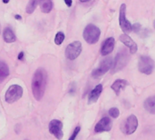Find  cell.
<instances>
[{
    "instance_id": "6da1fadb",
    "label": "cell",
    "mask_w": 155,
    "mask_h": 140,
    "mask_svg": "<svg viewBox=\"0 0 155 140\" xmlns=\"http://www.w3.org/2000/svg\"><path fill=\"white\" fill-rule=\"evenodd\" d=\"M46 79L47 75L45 69L39 68L35 72L32 80V91L35 98L38 101L44 97L46 87Z\"/></svg>"
},
{
    "instance_id": "7a4b0ae2",
    "label": "cell",
    "mask_w": 155,
    "mask_h": 140,
    "mask_svg": "<svg viewBox=\"0 0 155 140\" xmlns=\"http://www.w3.org/2000/svg\"><path fill=\"white\" fill-rule=\"evenodd\" d=\"M129 60H130V54L128 53L127 49L121 48L118 51L114 60L113 61V65L111 67L112 74H115V73L121 71L122 69H124L127 66Z\"/></svg>"
},
{
    "instance_id": "3957f363",
    "label": "cell",
    "mask_w": 155,
    "mask_h": 140,
    "mask_svg": "<svg viewBox=\"0 0 155 140\" xmlns=\"http://www.w3.org/2000/svg\"><path fill=\"white\" fill-rule=\"evenodd\" d=\"M100 36H101V30L93 24L88 25L84 28V34H83L84 39L88 44H91V45L97 43L100 38Z\"/></svg>"
},
{
    "instance_id": "277c9868",
    "label": "cell",
    "mask_w": 155,
    "mask_h": 140,
    "mask_svg": "<svg viewBox=\"0 0 155 140\" xmlns=\"http://www.w3.org/2000/svg\"><path fill=\"white\" fill-rule=\"evenodd\" d=\"M138 128V118L134 115L129 116L123 123L121 127V130L124 135H132L134 134Z\"/></svg>"
},
{
    "instance_id": "5b68a950",
    "label": "cell",
    "mask_w": 155,
    "mask_h": 140,
    "mask_svg": "<svg viewBox=\"0 0 155 140\" xmlns=\"http://www.w3.org/2000/svg\"><path fill=\"white\" fill-rule=\"evenodd\" d=\"M23 96V88L19 85H12L6 91L5 99L7 103L12 104L18 99H20Z\"/></svg>"
},
{
    "instance_id": "8992f818",
    "label": "cell",
    "mask_w": 155,
    "mask_h": 140,
    "mask_svg": "<svg viewBox=\"0 0 155 140\" xmlns=\"http://www.w3.org/2000/svg\"><path fill=\"white\" fill-rule=\"evenodd\" d=\"M138 68L141 73L144 75H151L154 69V62L151 57L147 56H142L139 58Z\"/></svg>"
},
{
    "instance_id": "52a82bcc",
    "label": "cell",
    "mask_w": 155,
    "mask_h": 140,
    "mask_svg": "<svg viewBox=\"0 0 155 140\" xmlns=\"http://www.w3.org/2000/svg\"><path fill=\"white\" fill-rule=\"evenodd\" d=\"M126 5L123 4L120 7L119 12V25L124 34H130L132 32V24L126 18Z\"/></svg>"
},
{
    "instance_id": "ba28073f",
    "label": "cell",
    "mask_w": 155,
    "mask_h": 140,
    "mask_svg": "<svg viewBox=\"0 0 155 140\" xmlns=\"http://www.w3.org/2000/svg\"><path fill=\"white\" fill-rule=\"evenodd\" d=\"M82 52V44L80 41H74L69 44L65 48V56L69 60H74Z\"/></svg>"
},
{
    "instance_id": "9c48e42d",
    "label": "cell",
    "mask_w": 155,
    "mask_h": 140,
    "mask_svg": "<svg viewBox=\"0 0 155 140\" xmlns=\"http://www.w3.org/2000/svg\"><path fill=\"white\" fill-rule=\"evenodd\" d=\"M112 65H113V59L112 57H105L101 63H100V66L99 67H97L96 69H94L92 73V76L94 78H98L100 77L101 76L104 75L105 73H107L111 67H112Z\"/></svg>"
},
{
    "instance_id": "30bf717a",
    "label": "cell",
    "mask_w": 155,
    "mask_h": 140,
    "mask_svg": "<svg viewBox=\"0 0 155 140\" xmlns=\"http://www.w3.org/2000/svg\"><path fill=\"white\" fill-rule=\"evenodd\" d=\"M49 132L55 137V138L58 140L62 139L64 137L63 132V123L58 119H53L49 123Z\"/></svg>"
},
{
    "instance_id": "8fae6325",
    "label": "cell",
    "mask_w": 155,
    "mask_h": 140,
    "mask_svg": "<svg viewBox=\"0 0 155 140\" xmlns=\"http://www.w3.org/2000/svg\"><path fill=\"white\" fill-rule=\"evenodd\" d=\"M113 127V121L111 118L105 117L103 118L96 125L94 128V132L95 133H102V132H108L112 129Z\"/></svg>"
},
{
    "instance_id": "7c38bea8",
    "label": "cell",
    "mask_w": 155,
    "mask_h": 140,
    "mask_svg": "<svg viewBox=\"0 0 155 140\" xmlns=\"http://www.w3.org/2000/svg\"><path fill=\"white\" fill-rule=\"evenodd\" d=\"M120 41L126 46L129 48L130 50V54L131 55H134L137 52L138 50V46L137 44L127 35V34H122L119 37Z\"/></svg>"
},
{
    "instance_id": "4fadbf2b",
    "label": "cell",
    "mask_w": 155,
    "mask_h": 140,
    "mask_svg": "<svg viewBox=\"0 0 155 140\" xmlns=\"http://www.w3.org/2000/svg\"><path fill=\"white\" fill-rule=\"evenodd\" d=\"M114 45H115V40L114 37H108L107 39H105L104 41V43L102 44V46H101L102 56H106L109 54H111L114 48Z\"/></svg>"
},
{
    "instance_id": "5bb4252c",
    "label": "cell",
    "mask_w": 155,
    "mask_h": 140,
    "mask_svg": "<svg viewBox=\"0 0 155 140\" xmlns=\"http://www.w3.org/2000/svg\"><path fill=\"white\" fill-rule=\"evenodd\" d=\"M103 92V85L99 84L97 85L89 94V97H88V104H94L95 103L98 98L100 97L101 94Z\"/></svg>"
},
{
    "instance_id": "9a60e30c",
    "label": "cell",
    "mask_w": 155,
    "mask_h": 140,
    "mask_svg": "<svg viewBox=\"0 0 155 140\" xmlns=\"http://www.w3.org/2000/svg\"><path fill=\"white\" fill-rule=\"evenodd\" d=\"M127 85H128L127 80H125V79H117V80H115V81L114 82V84L111 86V88L115 92V94H116L117 96H119L120 93H121V91H122L123 89H124V87H125Z\"/></svg>"
},
{
    "instance_id": "2e32d148",
    "label": "cell",
    "mask_w": 155,
    "mask_h": 140,
    "mask_svg": "<svg viewBox=\"0 0 155 140\" xmlns=\"http://www.w3.org/2000/svg\"><path fill=\"white\" fill-rule=\"evenodd\" d=\"M143 106H144V108L146 109V111H148L151 114L155 115V97H148L144 101Z\"/></svg>"
},
{
    "instance_id": "e0dca14e",
    "label": "cell",
    "mask_w": 155,
    "mask_h": 140,
    "mask_svg": "<svg viewBox=\"0 0 155 140\" xmlns=\"http://www.w3.org/2000/svg\"><path fill=\"white\" fill-rule=\"evenodd\" d=\"M3 37L4 40L6 43H13L15 41V36L13 32V30L10 27H6L4 30V34H3Z\"/></svg>"
},
{
    "instance_id": "ac0fdd59",
    "label": "cell",
    "mask_w": 155,
    "mask_h": 140,
    "mask_svg": "<svg viewBox=\"0 0 155 140\" xmlns=\"http://www.w3.org/2000/svg\"><path fill=\"white\" fill-rule=\"evenodd\" d=\"M39 5L43 13H49L53 8V2L52 0H40Z\"/></svg>"
},
{
    "instance_id": "d6986e66",
    "label": "cell",
    "mask_w": 155,
    "mask_h": 140,
    "mask_svg": "<svg viewBox=\"0 0 155 140\" xmlns=\"http://www.w3.org/2000/svg\"><path fill=\"white\" fill-rule=\"evenodd\" d=\"M9 75V68L7 67V65L3 62L0 61V83L3 82Z\"/></svg>"
},
{
    "instance_id": "ffe728a7",
    "label": "cell",
    "mask_w": 155,
    "mask_h": 140,
    "mask_svg": "<svg viewBox=\"0 0 155 140\" xmlns=\"http://www.w3.org/2000/svg\"><path fill=\"white\" fill-rule=\"evenodd\" d=\"M39 4V1L38 0H30L26 5V13L27 14H32L35 9L36 8L37 5Z\"/></svg>"
},
{
    "instance_id": "44dd1931",
    "label": "cell",
    "mask_w": 155,
    "mask_h": 140,
    "mask_svg": "<svg viewBox=\"0 0 155 140\" xmlns=\"http://www.w3.org/2000/svg\"><path fill=\"white\" fill-rule=\"evenodd\" d=\"M64 40V34L63 32H58L56 35H55V37H54V43L56 45H61Z\"/></svg>"
},
{
    "instance_id": "7402d4cb",
    "label": "cell",
    "mask_w": 155,
    "mask_h": 140,
    "mask_svg": "<svg viewBox=\"0 0 155 140\" xmlns=\"http://www.w3.org/2000/svg\"><path fill=\"white\" fill-rule=\"evenodd\" d=\"M109 115L110 117H112L113 118H117L120 115V111L117 108H112L109 109Z\"/></svg>"
},
{
    "instance_id": "603a6c76",
    "label": "cell",
    "mask_w": 155,
    "mask_h": 140,
    "mask_svg": "<svg viewBox=\"0 0 155 140\" xmlns=\"http://www.w3.org/2000/svg\"><path fill=\"white\" fill-rule=\"evenodd\" d=\"M80 130H81V128H80V127H76V128H74V132H73L72 136L69 138V139L68 140H75L76 137H77V135H78V134H79V132H80Z\"/></svg>"
},
{
    "instance_id": "cb8c5ba5",
    "label": "cell",
    "mask_w": 155,
    "mask_h": 140,
    "mask_svg": "<svg viewBox=\"0 0 155 140\" xmlns=\"http://www.w3.org/2000/svg\"><path fill=\"white\" fill-rule=\"evenodd\" d=\"M141 28H142V26H141V25L139 23H136L134 25H132V31H134L136 34H138L140 32Z\"/></svg>"
},
{
    "instance_id": "d4e9b609",
    "label": "cell",
    "mask_w": 155,
    "mask_h": 140,
    "mask_svg": "<svg viewBox=\"0 0 155 140\" xmlns=\"http://www.w3.org/2000/svg\"><path fill=\"white\" fill-rule=\"evenodd\" d=\"M64 2H65V5H67V6H71L72 5V3H73V1L72 0H64Z\"/></svg>"
},
{
    "instance_id": "484cf974",
    "label": "cell",
    "mask_w": 155,
    "mask_h": 140,
    "mask_svg": "<svg viewBox=\"0 0 155 140\" xmlns=\"http://www.w3.org/2000/svg\"><path fill=\"white\" fill-rule=\"evenodd\" d=\"M18 59H19V60H23V59H24V53H23V52L19 53V55H18Z\"/></svg>"
},
{
    "instance_id": "4316f807",
    "label": "cell",
    "mask_w": 155,
    "mask_h": 140,
    "mask_svg": "<svg viewBox=\"0 0 155 140\" xmlns=\"http://www.w3.org/2000/svg\"><path fill=\"white\" fill-rule=\"evenodd\" d=\"M15 18L17 19V20H21V19H22V16L19 15H15Z\"/></svg>"
},
{
    "instance_id": "83f0119b",
    "label": "cell",
    "mask_w": 155,
    "mask_h": 140,
    "mask_svg": "<svg viewBox=\"0 0 155 140\" xmlns=\"http://www.w3.org/2000/svg\"><path fill=\"white\" fill-rule=\"evenodd\" d=\"M3 1V3H5V4H7L8 2H9V0H2Z\"/></svg>"
},
{
    "instance_id": "f1b7e54d",
    "label": "cell",
    "mask_w": 155,
    "mask_h": 140,
    "mask_svg": "<svg viewBox=\"0 0 155 140\" xmlns=\"http://www.w3.org/2000/svg\"><path fill=\"white\" fill-rule=\"evenodd\" d=\"M81 2H83V3H85V2H89V1H91V0H80Z\"/></svg>"
},
{
    "instance_id": "f546056e",
    "label": "cell",
    "mask_w": 155,
    "mask_h": 140,
    "mask_svg": "<svg viewBox=\"0 0 155 140\" xmlns=\"http://www.w3.org/2000/svg\"><path fill=\"white\" fill-rule=\"evenodd\" d=\"M153 26L155 27V21H154V23H153Z\"/></svg>"
},
{
    "instance_id": "4dcf8cb0",
    "label": "cell",
    "mask_w": 155,
    "mask_h": 140,
    "mask_svg": "<svg viewBox=\"0 0 155 140\" xmlns=\"http://www.w3.org/2000/svg\"><path fill=\"white\" fill-rule=\"evenodd\" d=\"M0 30H1V26H0Z\"/></svg>"
},
{
    "instance_id": "1f68e13d",
    "label": "cell",
    "mask_w": 155,
    "mask_h": 140,
    "mask_svg": "<svg viewBox=\"0 0 155 140\" xmlns=\"http://www.w3.org/2000/svg\"><path fill=\"white\" fill-rule=\"evenodd\" d=\"M38 1H40V0H38Z\"/></svg>"
}]
</instances>
